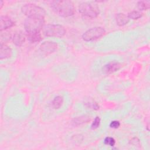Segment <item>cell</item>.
Segmentation results:
<instances>
[{
  "label": "cell",
  "mask_w": 150,
  "mask_h": 150,
  "mask_svg": "<svg viewBox=\"0 0 150 150\" xmlns=\"http://www.w3.org/2000/svg\"><path fill=\"white\" fill-rule=\"evenodd\" d=\"M53 11L63 17H69L74 13L73 3L70 1H54L51 2Z\"/></svg>",
  "instance_id": "obj_1"
},
{
  "label": "cell",
  "mask_w": 150,
  "mask_h": 150,
  "mask_svg": "<svg viewBox=\"0 0 150 150\" xmlns=\"http://www.w3.org/2000/svg\"><path fill=\"white\" fill-rule=\"evenodd\" d=\"M22 13L28 18H44L46 12L43 8L33 4H26L21 8Z\"/></svg>",
  "instance_id": "obj_2"
},
{
  "label": "cell",
  "mask_w": 150,
  "mask_h": 150,
  "mask_svg": "<svg viewBox=\"0 0 150 150\" xmlns=\"http://www.w3.org/2000/svg\"><path fill=\"white\" fill-rule=\"evenodd\" d=\"M44 24V18H28L25 21L24 27L27 33L39 32L43 28Z\"/></svg>",
  "instance_id": "obj_3"
},
{
  "label": "cell",
  "mask_w": 150,
  "mask_h": 150,
  "mask_svg": "<svg viewBox=\"0 0 150 150\" xmlns=\"http://www.w3.org/2000/svg\"><path fill=\"white\" fill-rule=\"evenodd\" d=\"M79 12L82 15L90 18H96L99 14V8L97 5L91 2H83L79 6Z\"/></svg>",
  "instance_id": "obj_4"
},
{
  "label": "cell",
  "mask_w": 150,
  "mask_h": 150,
  "mask_svg": "<svg viewBox=\"0 0 150 150\" xmlns=\"http://www.w3.org/2000/svg\"><path fill=\"white\" fill-rule=\"evenodd\" d=\"M43 32L47 36L60 38L66 33L64 28L58 24H49L43 27Z\"/></svg>",
  "instance_id": "obj_5"
},
{
  "label": "cell",
  "mask_w": 150,
  "mask_h": 150,
  "mask_svg": "<svg viewBox=\"0 0 150 150\" xmlns=\"http://www.w3.org/2000/svg\"><path fill=\"white\" fill-rule=\"evenodd\" d=\"M105 33V30L102 27H94L87 31L82 35V38L84 40L88 42L97 39L103 36Z\"/></svg>",
  "instance_id": "obj_6"
},
{
  "label": "cell",
  "mask_w": 150,
  "mask_h": 150,
  "mask_svg": "<svg viewBox=\"0 0 150 150\" xmlns=\"http://www.w3.org/2000/svg\"><path fill=\"white\" fill-rule=\"evenodd\" d=\"M57 48V44L52 41H47L40 46V50L45 54L47 55L53 53Z\"/></svg>",
  "instance_id": "obj_7"
},
{
  "label": "cell",
  "mask_w": 150,
  "mask_h": 150,
  "mask_svg": "<svg viewBox=\"0 0 150 150\" xmlns=\"http://www.w3.org/2000/svg\"><path fill=\"white\" fill-rule=\"evenodd\" d=\"M13 20L8 16H1L0 18V30H5L14 25Z\"/></svg>",
  "instance_id": "obj_8"
},
{
  "label": "cell",
  "mask_w": 150,
  "mask_h": 150,
  "mask_svg": "<svg viewBox=\"0 0 150 150\" xmlns=\"http://www.w3.org/2000/svg\"><path fill=\"white\" fill-rule=\"evenodd\" d=\"M121 67V64L117 62H111L105 64L103 67L104 71L107 74L112 73L119 70Z\"/></svg>",
  "instance_id": "obj_9"
},
{
  "label": "cell",
  "mask_w": 150,
  "mask_h": 150,
  "mask_svg": "<svg viewBox=\"0 0 150 150\" xmlns=\"http://www.w3.org/2000/svg\"><path fill=\"white\" fill-rule=\"evenodd\" d=\"M12 54L11 49L5 44H1L0 47V59L1 60L11 57Z\"/></svg>",
  "instance_id": "obj_10"
},
{
  "label": "cell",
  "mask_w": 150,
  "mask_h": 150,
  "mask_svg": "<svg viewBox=\"0 0 150 150\" xmlns=\"http://www.w3.org/2000/svg\"><path fill=\"white\" fill-rule=\"evenodd\" d=\"M129 19H130L129 18L128 15L124 13H117L115 16L116 22L118 25L121 26L127 24L129 22Z\"/></svg>",
  "instance_id": "obj_11"
},
{
  "label": "cell",
  "mask_w": 150,
  "mask_h": 150,
  "mask_svg": "<svg viewBox=\"0 0 150 150\" xmlns=\"http://www.w3.org/2000/svg\"><path fill=\"white\" fill-rule=\"evenodd\" d=\"M25 41V36L21 33H15L12 36V42L16 46H22Z\"/></svg>",
  "instance_id": "obj_12"
},
{
  "label": "cell",
  "mask_w": 150,
  "mask_h": 150,
  "mask_svg": "<svg viewBox=\"0 0 150 150\" xmlns=\"http://www.w3.org/2000/svg\"><path fill=\"white\" fill-rule=\"evenodd\" d=\"M90 120V118L87 115H82L74 118L72 121V124L74 125H79L88 122Z\"/></svg>",
  "instance_id": "obj_13"
},
{
  "label": "cell",
  "mask_w": 150,
  "mask_h": 150,
  "mask_svg": "<svg viewBox=\"0 0 150 150\" xmlns=\"http://www.w3.org/2000/svg\"><path fill=\"white\" fill-rule=\"evenodd\" d=\"M27 36L29 41L32 43L38 42L42 40V35L40 32L27 33Z\"/></svg>",
  "instance_id": "obj_14"
},
{
  "label": "cell",
  "mask_w": 150,
  "mask_h": 150,
  "mask_svg": "<svg viewBox=\"0 0 150 150\" xmlns=\"http://www.w3.org/2000/svg\"><path fill=\"white\" fill-rule=\"evenodd\" d=\"M63 103V98L60 96H57L52 101V107L54 109H59Z\"/></svg>",
  "instance_id": "obj_15"
},
{
  "label": "cell",
  "mask_w": 150,
  "mask_h": 150,
  "mask_svg": "<svg viewBox=\"0 0 150 150\" xmlns=\"http://www.w3.org/2000/svg\"><path fill=\"white\" fill-rule=\"evenodd\" d=\"M4 31V33L1 32V44H5V43L8 42L11 38H12L11 33L9 32L6 31V30Z\"/></svg>",
  "instance_id": "obj_16"
},
{
  "label": "cell",
  "mask_w": 150,
  "mask_h": 150,
  "mask_svg": "<svg viewBox=\"0 0 150 150\" xmlns=\"http://www.w3.org/2000/svg\"><path fill=\"white\" fill-rule=\"evenodd\" d=\"M150 2L149 1H141L137 4L138 8L142 11L147 10L149 8Z\"/></svg>",
  "instance_id": "obj_17"
},
{
  "label": "cell",
  "mask_w": 150,
  "mask_h": 150,
  "mask_svg": "<svg viewBox=\"0 0 150 150\" xmlns=\"http://www.w3.org/2000/svg\"><path fill=\"white\" fill-rule=\"evenodd\" d=\"M85 106L90 109L94 110H97L99 109V105L94 101H88L84 103Z\"/></svg>",
  "instance_id": "obj_18"
},
{
  "label": "cell",
  "mask_w": 150,
  "mask_h": 150,
  "mask_svg": "<svg viewBox=\"0 0 150 150\" xmlns=\"http://www.w3.org/2000/svg\"><path fill=\"white\" fill-rule=\"evenodd\" d=\"M128 16L129 19H137L142 16V13L138 11H132L128 13Z\"/></svg>",
  "instance_id": "obj_19"
},
{
  "label": "cell",
  "mask_w": 150,
  "mask_h": 150,
  "mask_svg": "<svg viewBox=\"0 0 150 150\" xmlns=\"http://www.w3.org/2000/svg\"><path fill=\"white\" fill-rule=\"evenodd\" d=\"M104 142L105 145H109V146H112L115 145V139L112 138V137H106L104 140Z\"/></svg>",
  "instance_id": "obj_20"
},
{
  "label": "cell",
  "mask_w": 150,
  "mask_h": 150,
  "mask_svg": "<svg viewBox=\"0 0 150 150\" xmlns=\"http://www.w3.org/2000/svg\"><path fill=\"white\" fill-rule=\"evenodd\" d=\"M100 124V118L98 117H96L91 125V128L93 129H95L99 127Z\"/></svg>",
  "instance_id": "obj_21"
},
{
  "label": "cell",
  "mask_w": 150,
  "mask_h": 150,
  "mask_svg": "<svg viewBox=\"0 0 150 150\" xmlns=\"http://www.w3.org/2000/svg\"><path fill=\"white\" fill-rule=\"evenodd\" d=\"M120 123L118 121H112L111 122L110 124V127L112 128H117L120 127Z\"/></svg>",
  "instance_id": "obj_22"
},
{
  "label": "cell",
  "mask_w": 150,
  "mask_h": 150,
  "mask_svg": "<svg viewBox=\"0 0 150 150\" xmlns=\"http://www.w3.org/2000/svg\"><path fill=\"white\" fill-rule=\"evenodd\" d=\"M3 4H4V2L2 1H0V8L1 9L2 8Z\"/></svg>",
  "instance_id": "obj_23"
}]
</instances>
